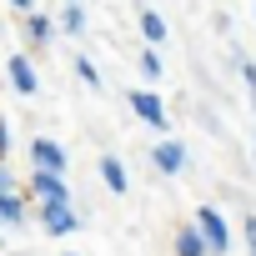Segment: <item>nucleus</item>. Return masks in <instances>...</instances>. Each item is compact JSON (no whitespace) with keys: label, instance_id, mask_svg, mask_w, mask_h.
Here are the masks:
<instances>
[{"label":"nucleus","instance_id":"nucleus-6","mask_svg":"<svg viewBox=\"0 0 256 256\" xmlns=\"http://www.w3.org/2000/svg\"><path fill=\"white\" fill-rule=\"evenodd\" d=\"M6 70H10V80H16V90H20V96H36V90H40V86H36V70H30V60H26V56H10V60H6Z\"/></svg>","mask_w":256,"mask_h":256},{"label":"nucleus","instance_id":"nucleus-17","mask_svg":"<svg viewBox=\"0 0 256 256\" xmlns=\"http://www.w3.org/2000/svg\"><path fill=\"white\" fill-rule=\"evenodd\" d=\"M10 6H16V10H26V16H30V10H36V0H10Z\"/></svg>","mask_w":256,"mask_h":256},{"label":"nucleus","instance_id":"nucleus-9","mask_svg":"<svg viewBox=\"0 0 256 256\" xmlns=\"http://www.w3.org/2000/svg\"><path fill=\"white\" fill-rule=\"evenodd\" d=\"M100 176H106V186H110V191H116V196H120V191H126V186H131V181H126V166H120V161H116V156H106V161H100Z\"/></svg>","mask_w":256,"mask_h":256},{"label":"nucleus","instance_id":"nucleus-13","mask_svg":"<svg viewBox=\"0 0 256 256\" xmlns=\"http://www.w3.org/2000/svg\"><path fill=\"white\" fill-rule=\"evenodd\" d=\"M30 40H50V20L30 10Z\"/></svg>","mask_w":256,"mask_h":256},{"label":"nucleus","instance_id":"nucleus-11","mask_svg":"<svg viewBox=\"0 0 256 256\" xmlns=\"http://www.w3.org/2000/svg\"><path fill=\"white\" fill-rule=\"evenodd\" d=\"M201 251H206L201 231H181V236H176V256H201Z\"/></svg>","mask_w":256,"mask_h":256},{"label":"nucleus","instance_id":"nucleus-19","mask_svg":"<svg viewBox=\"0 0 256 256\" xmlns=\"http://www.w3.org/2000/svg\"><path fill=\"white\" fill-rule=\"evenodd\" d=\"M251 256H256V236H251Z\"/></svg>","mask_w":256,"mask_h":256},{"label":"nucleus","instance_id":"nucleus-8","mask_svg":"<svg viewBox=\"0 0 256 256\" xmlns=\"http://www.w3.org/2000/svg\"><path fill=\"white\" fill-rule=\"evenodd\" d=\"M0 221L6 226H26V201L16 191H0Z\"/></svg>","mask_w":256,"mask_h":256},{"label":"nucleus","instance_id":"nucleus-5","mask_svg":"<svg viewBox=\"0 0 256 256\" xmlns=\"http://www.w3.org/2000/svg\"><path fill=\"white\" fill-rule=\"evenodd\" d=\"M156 171H166V176L186 171V146H181V141H161V146H156Z\"/></svg>","mask_w":256,"mask_h":256},{"label":"nucleus","instance_id":"nucleus-12","mask_svg":"<svg viewBox=\"0 0 256 256\" xmlns=\"http://www.w3.org/2000/svg\"><path fill=\"white\" fill-rule=\"evenodd\" d=\"M60 26H66V30H86V10H80V6H66Z\"/></svg>","mask_w":256,"mask_h":256},{"label":"nucleus","instance_id":"nucleus-4","mask_svg":"<svg viewBox=\"0 0 256 256\" xmlns=\"http://www.w3.org/2000/svg\"><path fill=\"white\" fill-rule=\"evenodd\" d=\"M30 161L40 166V171H66V146H56V141H30Z\"/></svg>","mask_w":256,"mask_h":256},{"label":"nucleus","instance_id":"nucleus-18","mask_svg":"<svg viewBox=\"0 0 256 256\" xmlns=\"http://www.w3.org/2000/svg\"><path fill=\"white\" fill-rule=\"evenodd\" d=\"M0 191H10V171L6 166H0Z\"/></svg>","mask_w":256,"mask_h":256},{"label":"nucleus","instance_id":"nucleus-1","mask_svg":"<svg viewBox=\"0 0 256 256\" xmlns=\"http://www.w3.org/2000/svg\"><path fill=\"white\" fill-rule=\"evenodd\" d=\"M40 226H46L50 236H70V231H76V211H70V196H50V201L40 206Z\"/></svg>","mask_w":256,"mask_h":256},{"label":"nucleus","instance_id":"nucleus-2","mask_svg":"<svg viewBox=\"0 0 256 256\" xmlns=\"http://www.w3.org/2000/svg\"><path fill=\"white\" fill-rule=\"evenodd\" d=\"M196 231H201L206 251H226V246H231V231H226V221H221L216 206H201V211H196Z\"/></svg>","mask_w":256,"mask_h":256},{"label":"nucleus","instance_id":"nucleus-7","mask_svg":"<svg viewBox=\"0 0 256 256\" xmlns=\"http://www.w3.org/2000/svg\"><path fill=\"white\" fill-rule=\"evenodd\" d=\"M30 186H36V196H40V201H50V196H70V191H66V181H60V171H40V166H36Z\"/></svg>","mask_w":256,"mask_h":256},{"label":"nucleus","instance_id":"nucleus-14","mask_svg":"<svg viewBox=\"0 0 256 256\" xmlns=\"http://www.w3.org/2000/svg\"><path fill=\"white\" fill-rule=\"evenodd\" d=\"M141 70H146V76H161V56H156V50H141Z\"/></svg>","mask_w":256,"mask_h":256},{"label":"nucleus","instance_id":"nucleus-10","mask_svg":"<svg viewBox=\"0 0 256 256\" xmlns=\"http://www.w3.org/2000/svg\"><path fill=\"white\" fill-rule=\"evenodd\" d=\"M141 30H146V40H151V46H161V40H166V20H161L156 10H141Z\"/></svg>","mask_w":256,"mask_h":256},{"label":"nucleus","instance_id":"nucleus-16","mask_svg":"<svg viewBox=\"0 0 256 256\" xmlns=\"http://www.w3.org/2000/svg\"><path fill=\"white\" fill-rule=\"evenodd\" d=\"M6 146H10V131H6V120H0V156H6Z\"/></svg>","mask_w":256,"mask_h":256},{"label":"nucleus","instance_id":"nucleus-3","mask_svg":"<svg viewBox=\"0 0 256 256\" xmlns=\"http://www.w3.org/2000/svg\"><path fill=\"white\" fill-rule=\"evenodd\" d=\"M131 110H136L146 126L166 131V106H161V96H151V90H131Z\"/></svg>","mask_w":256,"mask_h":256},{"label":"nucleus","instance_id":"nucleus-15","mask_svg":"<svg viewBox=\"0 0 256 256\" xmlns=\"http://www.w3.org/2000/svg\"><path fill=\"white\" fill-rule=\"evenodd\" d=\"M76 76H80L86 86H100V76H96V66H90V60H76Z\"/></svg>","mask_w":256,"mask_h":256}]
</instances>
